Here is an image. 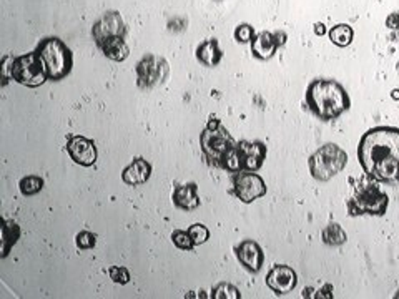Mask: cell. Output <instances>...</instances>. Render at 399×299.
Here are the masks:
<instances>
[{"label":"cell","instance_id":"6da1fadb","mask_svg":"<svg viewBox=\"0 0 399 299\" xmlns=\"http://www.w3.org/2000/svg\"><path fill=\"white\" fill-rule=\"evenodd\" d=\"M358 160L378 183H399V128L374 127L361 136Z\"/></svg>","mask_w":399,"mask_h":299},{"label":"cell","instance_id":"7a4b0ae2","mask_svg":"<svg viewBox=\"0 0 399 299\" xmlns=\"http://www.w3.org/2000/svg\"><path fill=\"white\" fill-rule=\"evenodd\" d=\"M306 103L309 112L321 122H333L351 108L348 92L336 80L316 79L306 88Z\"/></svg>","mask_w":399,"mask_h":299},{"label":"cell","instance_id":"3957f363","mask_svg":"<svg viewBox=\"0 0 399 299\" xmlns=\"http://www.w3.org/2000/svg\"><path fill=\"white\" fill-rule=\"evenodd\" d=\"M201 152L207 156L208 163L218 167L228 173L241 172L240 160L236 153V141L229 135L227 128L215 116L209 118L205 130L200 135Z\"/></svg>","mask_w":399,"mask_h":299},{"label":"cell","instance_id":"277c9868","mask_svg":"<svg viewBox=\"0 0 399 299\" xmlns=\"http://www.w3.org/2000/svg\"><path fill=\"white\" fill-rule=\"evenodd\" d=\"M35 52H37L40 62L43 63L48 80L59 82L70 75L74 68V54L62 40L57 37L43 39Z\"/></svg>","mask_w":399,"mask_h":299},{"label":"cell","instance_id":"5b68a950","mask_svg":"<svg viewBox=\"0 0 399 299\" xmlns=\"http://www.w3.org/2000/svg\"><path fill=\"white\" fill-rule=\"evenodd\" d=\"M378 181L369 180L361 181L356 188H354V195L351 200H348V213L351 216L369 215V216H382L388 212L389 196L388 193L382 192L378 187Z\"/></svg>","mask_w":399,"mask_h":299},{"label":"cell","instance_id":"8992f818","mask_svg":"<svg viewBox=\"0 0 399 299\" xmlns=\"http://www.w3.org/2000/svg\"><path fill=\"white\" fill-rule=\"evenodd\" d=\"M348 153L334 143H326L309 156L308 168L314 180L329 181L345 169Z\"/></svg>","mask_w":399,"mask_h":299},{"label":"cell","instance_id":"52a82bcc","mask_svg":"<svg viewBox=\"0 0 399 299\" xmlns=\"http://www.w3.org/2000/svg\"><path fill=\"white\" fill-rule=\"evenodd\" d=\"M9 75L12 80L29 88H37L48 80L43 63L40 62L37 52L12 56L9 65Z\"/></svg>","mask_w":399,"mask_h":299},{"label":"cell","instance_id":"ba28073f","mask_svg":"<svg viewBox=\"0 0 399 299\" xmlns=\"http://www.w3.org/2000/svg\"><path fill=\"white\" fill-rule=\"evenodd\" d=\"M136 85L143 90H150V88L156 87V85L163 83L167 80L168 68L167 60L162 56H156L153 54H147L136 65Z\"/></svg>","mask_w":399,"mask_h":299},{"label":"cell","instance_id":"9c48e42d","mask_svg":"<svg viewBox=\"0 0 399 299\" xmlns=\"http://www.w3.org/2000/svg\"><path fill=\"white\" fill-rule=\"evenodd\" d=\"M232 195H235L238 200L243 203H253L258 198L265 196L268 188H266L265 180L258 175L256 172H241L233 173L232 176Z\"/></svg>","mask_w":399,"mask_h":299},{"label":"cell","instance_id":"30bf717a","mask_svg":"<svg viewBox=\"0 0 399 299\" xmlns=\"http://www.w3.org/2000/svg\"><path fill=\"white\" fill-rule=\"evenodd\" d=\"M125 35H127V27H125L122 15L115 10L103 14L92 27V37H94L96 45L112 37L125 39Z\"/></svg>","mask_w":399,"mask_h":299},{"label":"cell","instance_id":"8fae6325","mask_svg":"<svg viewBox=\"0 0 399 299\" xmlns=\"http://www.w3.org/2000/svg\"><path fill=\"white\" fill-rule=\"evenodd\" d=\"M236 153L240 167L245 172H258L266 160V145L263 141H236Z\"/></svg>","mask_w":399,"mask_h":299},{"label":"cell","instance_id":"7c38bea8","mask_svg":"<svg viewBox=\"0 0 399 299\" xmlns=\"http://www.w3.org/2000/svg\"><path fill=\"white\" fill-rule=\"evenodd\" d=\"M67 152L70 158L80 167H94L99 158L95 141L82 135H72L67 140Z\"/></svg>","mask_w":399,"mask_h":299},{"label":"cell","instance_id":"4fadbf2b","mask_svg":"<svg viewBox=\"0 0 399 299\" xmlns=\"http://www.w3.org/2000/svg\"><path fill=\"white\" fill-rule=\"evenodd\" d=\"M296 285L298 274L295 273V269L286 265H275L266 274V286L278 296L291 293L296 288Z\"/></svg>","mask_w":399,"mask_h":299},{"label":"cell","instance_id":"5bb4252c","mask_svg":"<svg viewBox=\"0 0 399 299\" xmlns=\"http://www.w3.org/2000/svg\"><path fill=\"white\" fill-rule=\"evenodd\" d=\"M236 258L241 262L245 269L249 273L256 274L261 271L265 262V253L261 246L253 240H243L236 246Z\"/></svg>","mask_w":399,"mask_h":299},{"label":"cell","instance_id":"9a60e30c","mask_svg":"<svg viewBox=\"0 0 399 299\" xmlns=\"http://www.w3.org/2000/svg\"><path fill=\"white\" fill-rule=\"evenodd\" d=\"M152 176V165L145 158H135L122 172V180L128 187L145 185Z\"/></svg>","mask_w":399,"mask_h":299},{"label":"cell","instance_id":"2e32d148","mask_svg":"<svg viewBox=\"0 0 399 299\" xmlns=\"http://www.w3.org/2000/svg\"><path fill=\"white\" fill-rule=\"evenodd\" d=\"M172 200L173 205H175L176 208L183 209V212H193V209H196L201 205L196 183L178 185V187L173 189Z\"/></svg>","mask_w":399,"mask_h":299},{"label":"cell","instance_id":"e0dca14e","mask_svg":"<svg viewBox=\"0 0 399 299\" xmlns=\"http://www.w3.org/2000/svg\"><path fill=\"white\" fill-rule=\"evenodd\" d=\"M278 48H280V45H278L275 34H272V32H260L252 40V54L258 60L273 59Z\"/></svg>","mask_w":399,"mask_h":299},{"label":"cell","instance_id":"ac0fdd59","mask_svg":"<svg viewBox=\"0 0 399 299\" xmlns=\"http://www.w3.org/2000/svg\"><path fill=\"white\" fill-rule=\"evenodd\" d=\"M221 59H223V52H221L220 43L216 39H208L201 42L196 47V60L205 67H218Z\"/></svg>","mask_w":399,"mask_h":299},{"label":"cell","instance_id":"d6986e66","mask_svg":"<svg viewBox=\"0 0 399 299\" xmlns=\"http://www.w3.org/2000/svg\"><path fill=\"white\" fill-rule=\"evenodd\" d=\"M100 50L103 52V55L107 59L114 60V62H123L130 55V48H128L127 42L123 37H112L107 39L99 45Z\"/></svg>","mask_w":399,"mask_h":299},{"label":"cell","instance_id":"ffe728a7","mask_svg":"<svg viewBox=\"0 0 399 299\" xmlns=\"http://www.w3.org/2000/svg\"><path fill=\"white\" fill-rule=\"evenodd\" d=\"M20 238V226L15 221H2V258H6Z\"/></svg>","mask_w":399,"mask_h":299},{"label":"cell","instance_id":"44dd1931","mask_svg":"<svg viewBox=\"0 0 399 299\" xmlns=\"http://www.w3.org/2000/svg\"><path fill=\"white\" fill-rule=\"evenodd\" d=\"M328 35H329V40H331L334 45L345 48V47L351 45L353 39H354V30L351 25H348V23H338V25L329 28Z\"/></svg>","mask_w":399,"mask_h":299},{"label":"cell","instance_id":"7402d4cb","mask_svg":"<svg viewBox=\"0 0 399 299\" xmlns=\"http://www.w3.org/2000/svg\"><path fill=\"white\" fill-rule=\"evenodd\" d=\"M321 241L328 246H341L348 241V234H346L341 225L329 223L323 231H321Z\"/></svg>","mask_w":399,"mask_h":299},{"label":"cell","instance_id":"603a6c76","mask_svg":"<svg viewBox=\"0 0 399 299\" xmlns=\"http://www.w3.org/2000/svg\"><path fill=\"white\" fill-rule=\"evenodd\" d=\"M43 180L40 176H25L19 181V189L23 196H34L42 192Z\"/></svg>","mask_w":399,"mask_h":299},{"label":"cell","instance_id":"cb8c5ba5","mask_svg":"<svg viewBox=\"0 0 399 299\" xmlns=\"http://www.w3.org/2000/svg\"><path fill=\"white\" fill-rule=\"evenodd\" d=\"M172 241L181 251H192V249L195 248V243H193L190 233L183 231V229H175V231L172 233Z\"/></svg>","mask_w":399,"mask_h":299},{"label":"cell","instance_id":"d4e9b609","mask_svg":"<svg viewBox=\"0 0 399 299\" xmlns=\"http://www.w3.org/2000/svg\"><path fill=\"white\" fill-rule=\"evenodd\" d=\"M212 298L215 299H240V291L228 282H220L212 291Z\"/></svg>","mask_w":399,"mask_h":299},{"label":"cell","instance_id":"484cf974","mask_svg":"<svg viewBox=\"0 0 399 299\" xmlns=\"http://www.w3.org/2000/svg\"><path fill=\"white\" fill-rule=\"evenodd\" d=\"M188 233H190V236H192V240H193V243H195V246H200V245L207 243L208 238H209L208 228L205 225H201V223L192 225L190 228H188Z\"/></svg>","mask_w":399,"mask_h":299},{"label":"cell","instance_id":"4316f807","mask_svg":"<svg viewBox=\"0 0 399 299\" xmlns=\"http://www.w3.org/2000/svg\"><path fill=\"white\" fill-rule=\"evenodd\" d=\"M235 40L238 43H252V40L255 39V28H253L249 23H240L235 28Z\"/></svg>","mask_w":399,"mask_h":299},{"label":"cell","instance_id":"83f0119b","mask_svg":"<svg viewBox=\"0 0 399 299\" xmlns=\"http://www.w3.org/2000/svg\"><path fill=\"white\" fill-rule=\"evenodd\" d=\"M75 245L76 248L82 249V251H85V249H94L96 245V236L90 231H80L75 236Z\"/></svg>","mask_w":399,"mask_h":299},{"label":"cell","instance_id":"f1b7e54d","mask_svg":"<svg viewBox=\"0 0 399 299\" xmlns=\"http://www.w3.org/2000/svg\"><path fill=\"white\" fill-rule=\"evenodd\" d=\"M108 276L116 285H128L130 282V273L123 266H110L108 268Z\"/></svg>","mask_w":399,"mask_h":299},{"label":"cell","instance_id":"f546056e","mask_svg":"<svg viewBox=\"0 0 399 299\" xmlns=\"http://www.w3.org/2000/svg\"><path fill=\"white\" fill-rule=\"evenodd\" d=\"M386 27L391 28V30H399V14L396 12L389 14L388 19H386Z\"/></svg>","mask_w":399,"mask_h":299},{"label":"cell","instance_id":"4dcf8cb0","mask_svg":"<svg viewBox=\"0 0 399 299\" xmlns=\"http://www.w3.org/2000/svg\"><path fill=\"white\" fill-rule=\"evenodd\" d=\"M331 291H333V286H331V285H325L323 288L318 291V293H320V294H316V296H314V298H333Z\"/></svg>","mask_w":399,"mask_h":299},{"label":"cell","instance_id":"1f68e13d","mask_svg":"<svg viewBox=\"0 0 399 299\" xmlns=\"http://www.w3.org/2000/svg\"><path fill=\"white\" fill-rule=\"evenodd\" d=\"M275 39H276L278 45L281 47V45H285V43H286V39H288V37H286L285 32H280V30H278V32H275Z\"/></svg>","mask_w":399,"mask_h":299},{"label":"cell","instance_id":"d6a6232c","mask_svg":"<svg viewBox=\"0 0 399 299\" xmlns=\"http://www.w3.org/2000/svg\"><path fill=\"white\" fill-rule=\"evenodd\" d=\"M314 34L320 37V35H325L326 34V25L325 23H314Z\"/></svg>","mask_w":399,"mask_h":299},{"label":"cell","instance_id":"836d02e7","mask_svg":"<svg viewBox=\"0 0 399 299\" xmlns=\"http://www.w3.org/2000/svg\"><path fill=\"white\" fill-rule=\"evenodd\" d=\"M391 99H393V100H399V88H394V90L391 92Z\"/></svg>","mask_w":399,"mask_h":299},{"label":"cell","instance_id":"e575fe53","mask_svg":"<svg viewBox=\"0 0 399 299\" xmlns=\"http://www.w3.org/2000/svg\"><path fill=\"white\" fill-rule=\"evenodd\" d=\"M394 298H396V299H399V291H398V293H396V294H394Z\"/></svg>","mask_w":399,"mask_h":299},{"label":"cell","instance_id":"d590c367","mask_svg":"<svg viewBox=\"0 0 399 299\" xmlns=\"http://www.w3.org/2000/svg\"><path fill=\"white\" fill-rule=\"evenodd\" d=\"M398 67H399V63H398Z\"/></svg>","mask_w":399,"mask_h":299}]
</instances>
